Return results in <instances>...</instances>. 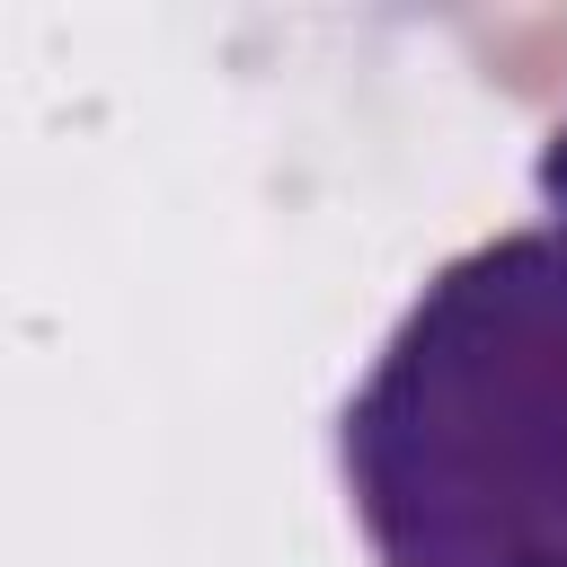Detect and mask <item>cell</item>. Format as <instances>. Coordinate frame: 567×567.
<instances>
[{
    "label": "cell",
    "mask_w": 567,
    "mask_h": 567,
    "mask_svg": "<svg viewBox=\"0 0 567 567\" xmlns=\"http://www.w3.org/2000/svg\"><path fill=\"white\" fill-rule=\"evenodd\" d=\"M540 204L443 257L337 408V478L381 567H567V124Z\"/></svg>",
    "instance_id": "cell-1"
}]
</instances>
